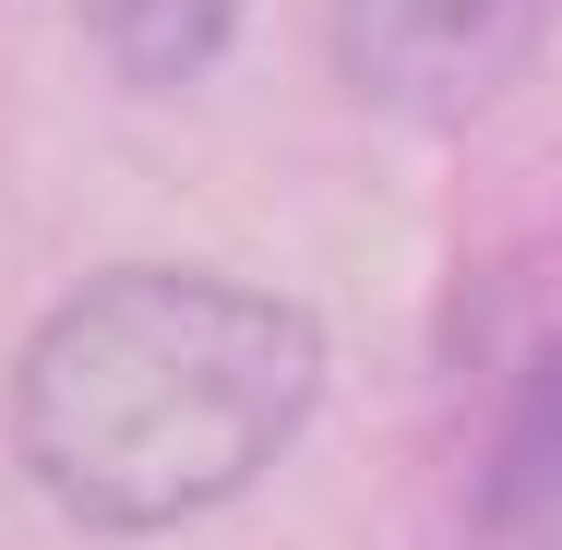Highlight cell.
<instances>
[{
  "instance_id": "cell-1",
  "label": "cell",
  "mask_w": 562,
  "mask_h": 550,
  "mask_svg": "<svg viewBox=\"0 0 562 550\" xmlns=\"http://www.w3.org/2000/svg\"><path fill=\"white\" fill-rule=\"evenodd\" d=\"M324 371V312L204 263H109L24 335L12 454L85 539H168L312 431Z\"/></svg>"
},
{
  "instance_id": "cell-4",
  "label": "cell",
  "mask_w": 562,
  "mask_h": 550,
  "mask_svg": "<svg viewBox=\"0 0 562 550\" xmlns=\"http://www.w3.org/2000/svg\"><path fill=\"white\" fill-rule=\"evenodd\" d=\"M72 12H85V36H97V60L120 85L168 97V85H192V72L227 60V36H239L251 0H72Z\"/></svg>"
},
{
  "instance_id": "cell-3",
  "label": "cell",
  "mask_w": 562,
  "mask_h": 550,
  "mask_svg": "<svg viewBox=\"0 0 562 550\" xmlns=\"http://www.w3.org/2000/svg\"><path fill=\"white\" fill-rule=\"evenodd\" d=\"M479 515L527 550H562V324L527 359V383L503 395V431H491V467H479Z\"/></svg>"
},
{
  "instance_id": "cell-2",
  "label": "cell",
  "mask_w": 562,
  "mask_h": 550,
  "mask_svg": "<svg viewBox=\"0 0 562 550\" xmlns=\"http://www.w3.org/2000/svg\"><path fill=\"white\" fill-rule=\"evenodd\" d=\"M336 24V72L371 97V109H454L491 85L503 60V24L515 0H324Z\"/></svg>"
}]
</instances>
